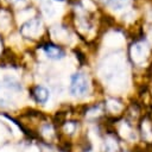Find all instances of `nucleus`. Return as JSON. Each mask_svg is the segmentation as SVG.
Returning <instances> with one entry per match:
<instances>
[{
    "mask_svg": "<svg viewBox=\"0 0 152 152\" xmlns=\"http://www.w3.org/2000/svg\"><path fill=\"white\" fill-rule=\"evenodd\" d=\"M132 55H133V58L138 62V58L139 57H144V46L142 44L138 43L135 45H133L132 48Z\"/></svg>",
    "mask_w": 152,
    "mask_h": 152,
    "instance_id": "obj_6",
    "label": "nucleus"
},
{
    "mask_svg": "<svg viewBox=\"0 0 152 152\" xmlns=\"http://www.w3.org/2000/svg\"><path fill=\"white\" fill-rule=\"evenodd\" d=\"M40 30H42V21L37 18L30 19L20 27V32L25 37H36L39 34Z\"/></svg>",
    "mask_w": 152,
    "mask_h": 152,
    "instance_id": "obj_2",
    "label": "nucleus"
},
{
    "mask_svg": "<svg viewBox=\"0 0 152 152\" xmlns=\"http://www.w3.org/2000/svg\"><path fill=\"white\" fill-rule=\"evenodd\" d=\"M45 55L51 58V59H61L64 57V52L62 49H59L58 46L56 45H52V44H46L44 48H43Z\"/></svg>",
    "mask_w": 152,
    "mask_h": 152,
    "instance_id": "obj_3",
    "label": "nucleus"
},
{
    "mask_svg": "<svg viewBox=\"0 0 152 152\" xmlns=\"http://www.w3.org/2000/svg\"><path fill=\"white\" fill-rule=\"evenodd\" d=\"M26 1L27 0H10V2H12V4L17 5V6H23V5L26 4Z\"/></svg>",
    "mask_w": 152,
    "mask_h": 152,
    "instance_id": "obj_7",
    "label": "nucleus"
},
{
    "mask_svg": "<svg viewBox=\"0 0 152 152\" xmlns=\"http://www.w3.org/2000/svg\"><path fill=\"white\" fill-rule=\"evenodd\" d=\"M106 2H107L109 6H112L114 10L119 11V10L124 8L126 5H128L129 0H106Z\"/></svg>",
    "mask_w": 152,
    "mask_h": 152,
    "instance_id": "obj_5",
    "label": "nucleus"
},
{
    "mask_svg": "<svg viewBox=\"0 0 152 152\" xmlns=\"http://www.w3.org/2000/svg\"><path fill=\"white\" fill-rule=\"evenodd\" d=\"M33 96L36 99L37 102L39 103H46L48 100H49V90L45 88V87H42V86H37L33 90Z\"/></svg>",
    "mask_w": 152,
    "mask_h": 152,
    "instance_id": "obj_4",
    "label": "nucleus"
},
{
    "mask_svg": "<svg viewBox=\"0 0 152 152\" xmlns=\"http://www.w3.org/2000/svg\"><path fill=\"white\" fill-rule=\"evenodd\" d=\"M89 90L88 77L83 72H75L70 81V93L75 97L84 96Z\"/></svg>",
    "mask_w": 152,
    "mask_h": 152,
    "instance_id": "obj_1",
    "label": "nucleus"
}]
</instances>
